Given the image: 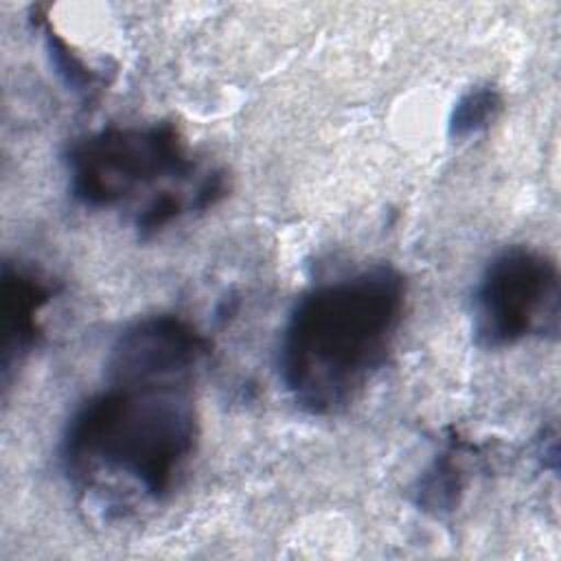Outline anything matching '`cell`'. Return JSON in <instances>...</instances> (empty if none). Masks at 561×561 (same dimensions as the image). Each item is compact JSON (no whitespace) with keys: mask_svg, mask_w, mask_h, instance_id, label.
<instances>
[{"mask_svg":"<svg viewBox=\"0 0 561 561\" xmlns=\"http://www.w3.org/2000/svg\"><path fill=\"white\" fill-rule=\"evenodd\" d=\"M191 386L193 379L105 375L59 440V462L75 491L123 513L136 500H164L199 440Z\"/></svg>","mask_w":561,"mask_h":561,"instance_id":"cell-1","label":"cell"},{"mask_svg":"<svg viewBox=\"0 0 561 561\" xmlns=\"http://www.w3.org/2000/svg\"><path fill=\"white\" fill-rule=\"evenodd\" d=\"M208 355L210 340L188 320L156 313L129 322L116 335L105 359V375L195 379Z\"/></svg>","mask_w":561,"mask_h":561,"instance_id":"cell-5","label":"cell"},{"mask_svg":"<svg viewBox=\"0 0 561 561\" xmlns=\"http://www.w3.org/2000/svg\"><path fill=\"white\" fill-rule=\"evenodd\" d=\"M408 305L405 276L377 263L307 289L278 346L285 392L309 416L344 412L386 366Z\"/></svg>","mask_w":561,"mask_h":561,"instance_id":"cell-2","label":"cell"},{"mask_svg":"<svg viewBox=\"0 0 561 561\" xmlns=\"http://www.w3.org/2000/svg\"><path fill=\"white\" fill-rule=\"evenodd\" d=\"M44 42H46L48 57H50L59 79L68 85V90H72L79 96H85L90 101L92 94L103 88L105 79L99 72L90 70L83 64V59L77 53H72L70 46L46 22H44Z\"/></svg>","mask_w":561,"mask_h":561,"instance_id":"cell-9","label":"cell"},{"mask_svg":"<svg viewBox=\"0 0 561 561\" xmlns=\"http://www.w3.org/2000/svg\"><path fill=\"white\" fill-rule=\"evenodd\" d=\"M53 298V287L37 272L24 265L4 261L0 278V368L2 383L9 388L11 370L18 368L24 357L37 346L42 337L39 313Z\"/></svg>","mask_w":561,"mask_h":561,"instance_id":"cell-6","label":"cell"},{"mask_svg":"<svg viewBox=\"0 0 561 561\" xmlns=\"http://www.w3.org/2000/svg\"><path fill=\"white\" fill-rule=\"evenodd\" d=\"M64 164L70 195L85 208H112L140 193H151V199L206 175H197V162L173 123L112 125L85 134L68 145Z\"/></svg>","mask_w":561,"mask_h":561,"instance_id":"cell-3","label":"cell"},{"mask_svg":"<svg viewBox=\"0 0 561 561\" xmlns=\"http://www.w3.org/2000/svg\"><path fill=\"white\" fill-rule=\"evenodd\" d=\"M476 458L480 456L473 443L458 436L447 438V445L421 473L414 489V502L432 515L451 513L465 495L471 478V462Z\"/></svg>","mask_w":561,"mask_h":561,"instance_id":"cell-7","label":"cell"},{"mask_svg":"<svg viewBox=\"0 0 561 561\" xmlns=\"http://www.w3.org/2000/svg\"><path fill=\"white\" fill-rule=\"evenodd\" d=\"M502 94L495 85H473L467 92L458 96V101L451 107L447 131L454 140L471 138L480 131H484L502 112Z\"/></svg>","mask_w":561,"mask_h":561,"instance_id":"cell-8","label":"cell"},{"mask_svg":"<svg viewBox=\"0 0 561 561\" xmlns=\"http://www.w3.org/2000/svg\"><path fill=\"white\" fill-rule=\"evenodd\" d=\"M559 267L533 245H506L484 265L471 300L476 346L500 351L559 333Z\"/></svg>","mask_w":561,"mask_h":561,"instance_id":"cell-4","label":"cell"}]
</instances>
